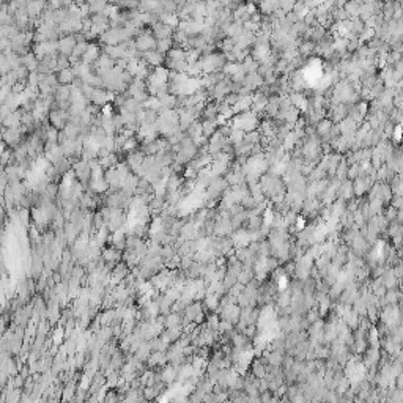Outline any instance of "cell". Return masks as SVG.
<instances>
[{
	"instance_id": "6da1fadb",
	"label": "cell",
	"mask_w": 403,
	"mask_h": 403,
	"mask_svg": "<svg viewBox=\"0 0 403 403\" xmlns=\"http://www.w3.org/2000/svg\"><path fill=\"white\" fill-rule=\"evenodd\" d=\"M225 58L222 54L216 52V54H208V55H202L200 58V65L203 70V76L205 74H214L218 73L219 70H224L225 66Z\"/></svg>"
},
{
	"instance_id": "7a4b0ae2",
	"label": "cell",
	"mask_w": 403,
	"mask_h": 403,
	"mask_svg": "<svg viewBox=\"0 0 403 403\" xmlns=\"http://www.w3.org/2000/svg\"><path fill=\"white\" fill-rule=\"evenodd\" d=\"M135 41V47L137 50H139L140 54L143 52H148V50H154L156 49V38L153 37V33H151V29H143L140 30L139 33H137V37L134 38Z\"/></svg>"
},
{
	"instance_id": "3957f363",
	"label": "cell",
	"mask_w": 403,
	"mask_h": 403,
	"mask_svg": "<svg viewBox=\"0 0 403 403\" xmlns=\"http://www.w3.org/2000/svg\"><path fill=\"white\" fill-rule=\"evenodd\" d=\"M257 125H259V120H257V115L254 112L239 114L233 120V130L238 131H252Z\"/></svg>"
},
{
	"instance_id": "277c9868",
	"label": "cell",
	"mask_w": 403,
	"mask_h": 403,
	"mask_svg": "<svg viewBox=\"0 0 403 403\" xmlns=\"http://www.w3.org/2000/svg\"><path fill=\"white\" fill-rule=\"evenodd\" d=\"M73 169L76 172L77 181H79L81 184H84V187H87V189H89V184L91 181V169H90L89 162H85L82 159L76 161V162H73Z\"/></svg>"
},
{
	"instance_id": "5b68a950",
	"label": "cell",
	"mask_w": 403,
	"mask_h": 403,
	"mask_svg": "<svg viewBox=\"0 0 403 403\" xmlns=\"http://www.w3.org/2000/svg\"><path fill=\"white\" fill-rule=\"evenodd\" d=\"M24 133H27L25 128H10V130L3 128V142H5V145L11 147V150L18 148L19 145L22 143Z\"/></svg>"
},
{
	"instance_id": "8992f818",
	"label": "cell",
	"mask_w": 403,
	"mask_h": 403,
	"mask_svg": "<svg viewBox=\"0 0 403 403\" xmlns=\"http://www.w3.org/2000/svg\"><path fill=\"white\" fill-rule=\"evenodd\" d=\"M47 120L52 128H55L58 131H63V128L70 123V112L62 109H52L47 115Z\"/></svg>"
},
{
	"instance_id": "52a82bcc",
	"label": "cell",
	"mask_w": 403,
	"mask_h": 403,
	"mask_svg": "<svg viewBox=\"0 0 403 403\" xmlns=\"http://www.w3.org/2000/svg\"><path fill=\"white\" fill-rule=\"evenodd\" d=\"M224 189H227V179H222V178H214L213 183L207 187V192H205V199L208 202H214L218 199V197L224 192Z\"/></svg>"
},
{
	"instance_id": "ba28073f",
	"label": "cell",
	"mask_w": 403,
	"mask_h": 403,
	"mask_svg": "<svg viewBox=\"0 0 403 403\" xmlns=\"http://www.w3.org/2000/svg\"><path fill=\"white\" fill-rule=\"evenodd\" d=\"M178 372H179V365H174V364H167L164 368H161V381L164 383L166 386H172L174 383L178 381Z\"/></svg>"
},
{
	"instance_id": "9c48e42d",
	"label": "cell",
	"mask_w": 403,
	"mask_h": 403,
	"mask_svg": "<svg viewBox=\"0 0 403 403\" xmlns=\"http://www.w3.org/2000/svg\"><path fill=\"white\" fill-rule=\"evenodd\" d=\"M77 46V41H76V37H62L58 40V54L60 55H66V57H71L74 49Z\"/></svg>"
},
{
	"instance_id": "30bf717a",
	"label": "cell",
	"mask_w": 403,
	"mask_h": 403,
	"mask_svg": "<svg viewBox=\"0 0 403 403\" xmlns=\"http://www.w3.org/2000/svg\"><path fill=\"white\" fill-rule=\"evenodd\" d=\"M167 364H169L167 353H161V351H153L147 361V367L150 368V370H156V368L161 370V368H164Z\"/></svg>"
},
{
	"instance_id": "8fae6325",
	"label": "cell",
	"mask_w": 403,
	"mask_h": 403,
	"mask_svg": "<svg viewBox=\"0 0 403 403\" xmlns=\"http://www.w3.org/2000/svg\"><path fill=\"white\" fill-rule=\"evenodd\" d=\"M142 60L151 68H159L162 66V63H166V55L154 49V50H148V52H143Z\"/></svg>"
},
{
	"instance_id": "7c38bea8",
	"label": "cell",
	"mask_w": 403,
	"mask_h": 403,
	"mask_svg": "<svg viewBox=\"0 0 403 403\" xmlns=\"http://www.w3.org/2000/svg\"><path fill=\"white\" fill-rule=\"evenodd\" d=\"M151 33H153V37L156 38V41H161V40L174 38L175 29L169 27V25L162 24V22H158V24H154L153 27H151Z\"/></svg>"
},
{
	"instance_id": "4fadbf2b",
	"label": "cell",
	"mask_w": 403,
	"mask_h": 403,
	"mask_svg": "<svg viewBox=\"0 0 403 403\" xmlns=\"http://www.w3.org/2000/svg\"><path fill=\"white\" fill-rule=\"evenodd\" d=\"M110 99H115V95H112V93L107 91L106 89H96L90 102L98 107H104Z\"/></svg>"
},
{
	"instance_id": "5bb4252c",
	"label": "cell",
	"mask_w": 403,
	"mask_h": 403,
	"mask_svg": "<svg viewBox=\"0 0 403 403\" xmlns=\"http://www.w3.org/2000/svg\"><path fill=\"white\" fill-rule=\"evenodd\" d=\"M164 328L172 329V328H183V313H169L164 315Z\"/></svg>"
},
{
	"instance_id": "9a60e30c",
	"label": "cell",
	"mask_w": 403,
	"mask_h": 403,
	"mask_svg": "<svg viewBox=\"0 0 403 403\" xmlns=\"http://www.w3.org/2000/svg\"><path fill=\"white\" fill-rule=\"evenodd\" d=\"M47 3L45 2H27V13L30 16V19L35 21L37 18H41V14L45 13V8Z\"/></svg>"
},
{
	"instance_id": "2e32d148",
	"label": "cell",
	"mask_w": 403,
	"mask_h": 403,
	"mask_svg": "<svg viewBox=\"0 0 403 403\" xmlns=\"http://www.w3.org/2000/svg\"><path fill=\"white\" fill-rule=\"evenodd\" d=\"M2 123H3V128H6V130H10V128H21L22 126V109L13 112L6 120H3Z\"/></svg>"
},
{
	"instance_id": "e0dca14e",
	"label": "cell",
	"mask_w": 403,
	"mask_h": 403,
	"mask_svg": "<svg viewBox=\"0 0 403 403\" xmlns=\"http://www.w3.org/2000/svg\"><path fill=\"white\" fill-rule=\"evenodd\" d=\"M21 62H22V66L27 68V70H29L30 73H35V71L38 70L40 60H38V57H37L35 54H33V52H30V54H27L25 57H22V58H21Z\"/></svg>"
},
{
	"instance_id": "ac0fdd59",
	"label": "cell",
	"mask_w": 403,
	"mask_h": 403,
	"mask_svg": "<svg viewBox=\"0 0 403 403\" xmlns=\"http://www.w3.org/2000/svg\"><path fill=\"white\" fill-rule=\"evenodd\" d=\"M57 79H58L60 85H73L77 77L74 76L73 70L70 68V70H63V71L57 73Z\"/></svg>"
},
{
	"instance_id": "d6986e66",
	"label": "cell",
	"mask_w": 403,
	"mask_h": 403,
	"mask_svg": "<svg viewBox=\"0 0 403 403\" xmlns=\"http://www.w3.org/2000/svg\"><path fill=\"white\" fill-rule=\"evenodd\" d=\"M184 184V179L179 175H172L170 178H167V194L169 192H177L181 189V186Z\"/></svg>"
},
{
	"instance_id": "ffe728a7",
	"label": "cell",
	"mask_w": 403,
	"mask_h": 403,
	"mask_svg": "<svg viewBox=\"0 0 403 403\" xmlns=\"http://www.w3.org/2000/svg\"><path fill=\"white\" fill-rule=\"evenodd\" d=\"M54 98L55 101H71V85H58Z\"/></svg>"
},
{
	"instance_id": "44dd1931",
	"label": "cell",
	"mask_w": 403,
	"mask_h": 403,
	"mask_svg": "<svg viewBox=\"0 0 403 403\" xmlns=\"http://www.w3.org/2000/svg\"><path fill=\"white\" fill-rule=\"evenodd\" d=\"M107 3L106 2H90L89 3V10H90V14H102L106 10H107Z\"/></svg>"
},
{
	"instance_id": "7402d4cb",
	"label": "cell",
	"mask_w": 403,
	"mask_h": 403,
	"mask_svg": "<svg viewBox=\"0 0 403 403\" xmlns=\"http://www.w3.org/2000/svg\"><path fill=\"white\" fill-rule=\"evenodd\" d=\"M73 397H74V381H70L65 388V394H63L62 400H63V403H66V402L73 400Z\"/></svg>"
},
{
	"instance_id": "603a6c76",
	"label": "cell",
	"mask_w": 403,
	"mask_h": 403,
	"mask_svg": "<svg viewBox=\"0 0 403 403\" xmlns=\"http://www.w3.org/2000/svg\"><path fill=\"white\" fill-rule=\"evenodd\" d=\"M329 130H331V122H321L320 123V128H318L320 134H326V133H329Z\"/></svg>"
}]
</instances>
